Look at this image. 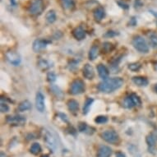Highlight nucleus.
<instances>
[{"instance_id": "obj_30", "label": "nucleus", "mask_w": 157, "mask_h": 157, "mask_svg": "<svg viewBox=\"0 0 157 157\" xmlns=\"http://www.w3.org/2000/svg\"><path fill=\"white\" fill-rule=\"evenodd\" d=\"M142 65L140 63H129L128 64V68L132 72H136L141 68Z\"/></svg>"}, {"instance_id": "obj_16", "label": "nucleus", "mask_w": 157, "mask_h": 157, "mask_svg": "<svg viewBox=\"0 0 157 157\" xmlns=\"http://www.w3.org/2000/svg\"><path fill=\"white\" fill-rule=\"evenodd\" d=\"M112 150L107 146H101L97 151V157H110Z\"/></svg>"}, {"instance_id": "obj_20", "label": "nucleus", "mask_w": 157, "mask_h": 157, "mask_svg": "<svg viewBox=\"0 0 157 157\" xmlns=\"http://www.w3.org/2000/svg\"><path fill=\"white\" fill-rule=\"evenodd\" d=\"M38 67L42 71H46V70L49 69L52 67V63L46 59H40L39 60L37 63Z\"/></svg>"}, {"instance_id": "obj_28", "label": "nucleus", "mask_w": 157, "mask_h": 157, "mask_svg": "<svg viewBox=\"0 0 157 157\" xmlns=\"http://www.w3.org/2000/svg\"><path fill=\"white\" fill-rule=\"evenodd\" d=\"M30 151L33 155H38L40 152L41 151V147H40V145L37 143V142L33 143V144L31 145V148H30Z\"/></svg>"}, {"instance_id": "obj_13", "label": "nucleus", "mask_w": 157, "mask_h": 157, "mask_svg": "<svg viewBox=\"0 0 157 157\" xmlns=\"http://www.w3.org/2000/svg\"><path fill=\"white\" fill-rule=\"evenodd\" d=\"M61 7L64 10L72 11L75 8L76 6V1L75 0H59Z\"/></svg>"}, {"instance_id": "obj_2", "label": "nucleus", "mask_w": 157, "mask_h": 157, "mask_svg": "<svg viewBox=\"0 0 157 157\" xmlns=\"http://www.w3.org/2000/svg\"><path fill=\"white\" fill-rule=\"evenodd\" d=\"M132 45L135 49L142 54H147L149 52V46L146 40L142 36H136L132 40Z\"/></svg>"}, {"instance_id": "obj_4", "label": "nucleus", "mask_w": 157, "mask_h": 157, "mask_svg": "<svg viewBox=\"0 0 157 157\" xmlns=\"http://www.w3.org/2000/svg\"><path fill=\"white\" fill-rule=\"evenodd\" d=\"M44 9V4L43 0H33L31 5L29 6L28 12L31 15H40Z\"/></svg>"}, {"instance_id": "obj_40", "label": "nucleus", "mask_w": 157, "mask_h": 157, "mask_svg": "<svg viewBox=\"0 0 157 157\" xmlns=\"http://www.w3.org/2000/svg\"><path fill=\"white\" fill-rule=\"evenodd\" d=\"M154 89H155V92L157 93V84H155V85Z\"/></svg>"}, {"instance_id": "obj_9", "label": "nucleus", "mask_w": 157, "mask_h": 157, "mask_svg": "<svg viewBox=\"0 0 157 157\" xmlns=\"http://www.w3.org/2000/svg\"><path fill=\"white\" fill-rule=\"evenodd\" d=\"M50 43L49 40H44V39H37L33 43V50L36 53H38L42 49H44L46 48V46Z\"/></svg>"}, {"instance_id": "obj_34", "label": "nucleus", "mask_w": 157, "mask_h": 157, "mask_svg": "<svg viewBox=\"0 0 157 157\" xmlns=\"http://www.w3.org/2000/svg\"><path fill=\"white\" fill-rule=\"evenodd\" d=\"M47 80L50 82H53L56 80V75L54 74V72H49L48 75H47Z\"/></svg>"}, {"instance_id": "obj_33", "label": "nucleus", "mask_w": 157, "mask_h": 157, "mask_svg": "<svg viewBox=\"0 0 157 157\" xmlns=\"http://www.w3.org/2000/svg\"><path fill=\"white\" fill-rule=\"evenodd\" d=\"M116 3H118V5H119L120 8H123V9L127 10V9H128L129 8V4L127 3L126 1H124V0H118V1H116Z\"/></svg>"}, {"instance_id": "obj_17", "label": "nucleus", "mask_w": 157, "mask_h": 157, "mask_svg": "<svg viewBox=\"0 0 157 157\" xmlns=\"http://www.w3.org/2000/svg\"><path fill=\"white\" fill-rule=\"evenodd\" d=\"M98 73H99V76L102 78V79H107L109 75V72L108 68L105 66L104 64H99L97 67Z\"/></svg>"}, {"instance_id": "obj_18", "label": "nucleus", "mask_w": 157, "mask_h": 157, "mask_svg": "<svg viewBox=\"0 0 157 157\" xmlns=\"http://www.w3.org/2000/svg\"><path fill=\"white\" fill-rule=\"evenodd\" d=\"M132 82L135 85L138 86H146L149 83L147 78L144 77H134L132 78Z\"/></svg>"}, {"instance_id": "obj_15", "label": "nucleus", "mask_w": 157, "mask_h": 157, "mask_svg": "<svg viewBox=\"0 0 157 157\" xmlns=\"http://www.w3.org/2000/svg\"><path fill=\"white\" fill-rule=\"evenodd\" d=\"M72 36L76 40H82L86 37V31L82 26H77L72 31Z\"/></svg>"}, {"instance_id": "obj_19", "label": "nucleus", "mask_w": 157, "mask_h": 157, "mask_svg": "<svg viewBox=\"0 0 157 157\" xmlns=\"http://www.w3.org/2000/svg\"><path fill=\"white\" fill-rule=\"evenodd\" d=\"M78 129L79 132H84L86 134H92L95 132V128H93L91 127H89L85 123H81L78 126Z\"/></svg>"}, {"instance_id": "obj_21", "label": "nucleus", "mask_w": 157, "mask_h": 157, "mask_svg": "<svg viewBox=\"0 0 157 157\" xmlns=\"http://www.w3.org/2000/svg\"><path fill=\"white\" fill-rule=\"evenodd\" d=\"M147 143L149 148H152L155 147V145L157 142V135L155 133H151L147 136Z\"/></svg>"}, {"instance_id": "obj_36", "label": "nucleus", "mask_w": 157, "mask_h": 157, "mask_svg": "<svg viewBox=\"0 0 157 157\" xmlns=\"http://www.w3.org/2000/svg\"><path fill=\"white\" fill-rule=\"evenodd\" d=\"M142 1H141V0H136V2H135V7H136V8H140V7H142Z\"/></svg>"}, {"instance_id": "obj_37", "label": "nucleus", "mask_w": 157, "mask_h": 157, "mask_svg": "<svg viewBox=\"0 0 157 157\" xmlns=\"http://www.w3.org/2000/svg\"><path fill=\"white\" fill-rule=\"evenodd\" d=\"M130 24H131L132 26H134L136 24V18L134 17H132V19L130 20Z\"/></svg>"}, {"instance_id": "obj_11", "label": "nucleus", "mask_w": 157, "mask_h": 157, "mask_svg": "<svg viewBox=\"0 0 157 157\" xmlns=\"http://www.w3.org/2000/svg\"><path fill=\"white\" fill-rule=\"evenodd\" d=\"M36 109H37L38 111H40V113L44 112V107H45V105H44V96L40 91H39V92H37V94H36Z\"/></svg>"}, {"instance_id": "obj_14", "label": "nucleus", "mask_w": 157, "mask_h": 157, "mask_svg": "<svg viewBox=\"0 0 157 157\" xmlns=\"http://www.w3.org/2000/svg\"><path fill=\"white\" fill-rule=\"evenodd\" d=\"M105 10L102 7H98L93 12V17L96 21H101L105 17Z\"/></svg>"}, {"instance_id": "obj_10", "label": "nucleus", "mask_w": 157, "mask_h": 157, "mask_svg": "<svg viewBox=\"0 0 157 157\" xmlns=\"http://www.w3.org/2000/svg\"><path fill=\"white\" fill-rule=\"evenodd\" d=\"M44 141L49 149L52 150L53 151H55V149H56V142H55V139L54 138V136H52L49 132H44Z\"/></svg>"}, {"instance_id": "obj_6", "label": "nucleus", "mask_w": 157, "mask_h": 157, "mask_svg": "<svg viewBox=\"0 0 157 157\" xmlns=\"http://www.w3.org/2000/svg\"><path fill=\"white\" fill-rule=\"evenodd\" d=\"M85 92V83L81 79H76L70 86V93L72 95H79Z\"/></svg>"}, {"instance_id": "obj_38", "label": "nucleus", "mask_w": 157, "mask_h": 157, "mask_svg": "<svg viewBox=\"0 0 157 157\" xmlns=\"http://www.w3.org/2000/svg\"><path fill=\"white\" fill-rule=\"evenodd\" d=\"M116 157H126V155L121 151H119L116 153Z\"/></svg>"}, {"instance_id": "obj_31", "label": "nucleus", "mask_w": 157, "mask_h": 157, "mask_svg": "<svg viewBox=\"0 0 157 157\" xmlns=\"http://www.w3.org/2000/svg\"><path fill=\"white\" fill-rule=\"evenodd\" d=\"M0 110L2 113H6L9 110V106L5 101H3V98H1V103H0Z\"/></svg>"}, {"instance_id": "obj_1", "label": "nucleus", "mask_w": 157, "mask_h": 157, "mask_svg": "<svg viewBox=\"0 0 157 157\" xmlns=\"http://www.w3.org/2000/svg\"><path fill=\"white\" fill-rule=\"evenodd\" d=\"M124 80L121 77L107 78L98 85V90L103 93H111L118 90L124 85Z\"/></svg>"}, {"instance_id": "obj_5", "label": "nucleus", "mask_w": 157, "mask_h": 157, "mask_svg": "<svg viewBox=\"0 0 157 157\" xmlns=\"http://www.w3.org/2000/svg\"><path fill=\"white\" fill-rule=\"evenodd\" d=\"M101 137L106 142L110 144H117L119 142V136L115 131L113 130H107L101 133Z\"/></svg>"}, {"instance_id": "obj_8", "label": "nucleus", "mask_w": 157, "mask_h": 157, "mask_svg": "<svg viewBox=\"0 0 157 157\" xmlns=\"http://www.w3.org/2000/svg\"><path fill=\"white\" fill-rule=\"evenodd\" d=\"M5 56L7 60H8V62L10 63L12 65L17 66V65L20 64V63H21V56H20L19 54L17 53L16 51L9 50V51H8L6 53Z\"/></svg>"}, {"instance_id": "obj_26", "label": "nucleus", "mask_w": 157, "mask_h": 157, "mask_svg": "<svg viewBox=\"0 0 157 157\" xmlns=\"http://www.w3.org/2000/svg\"><path fill=\"white\" fill-rule=\"evenodd\" d=\"M148 37H149L150 44L152 46V48L157 49V34L155 33V32H151L148 35Z\"/></svg>"}, {"instance_id": "obj_12", "label": "nucleus", "mask_w": 157, "mask_h": 157, "mask_svg": "<svg viewBox=\"0 0 157 157\" xmlns=\"http://www.w3.org/2000/svg\"><path fill=\"white\" fill-rule=\"evenodd\" d=\"M82 74L84 76L85 78L88 79V80H91L94 78L95 77V72H94V68L91 65L86 64L83 67V70H82Z\"/></svg>"}, {"instance_id": "obj_22", "label": "nucleus", "mask_w": 157, "mask_h": 157, "mask_svg": "<svg viewBox=\"0 0 157 157\" xmlns=\"http://www.w3.org/2000/svg\"><path fill=\"white\" fill-rule=\"evenodd\" d=\"M57 19V16L56 13L54 10H49L48 13L45 14V20L48 23L52 24L55 22Z\"/></svg>"}, {"instance_id": "obj_39", "label": "nucleus", "mask_w": 157, "mask_h": 157, "mask_svg": "<svg viewBox=\"0 0 157 157\" xmlns=\"http://www.w3.org/2000/svg\"><path fill=\"white\" fill-rule=\"evenodd\" d=\"M10 3L13 7H16L17 6V0H10Z\"/></svg>"}, {"instance_id": "obj_25", "label": "nucleus", "mask_w": 157, "mask_h": 157, "mask_svg": "<svg viewBox=\"0 0 157 157\" xmlns=\"http://www.w3.org/2000/svg\"><path fill=\"white\" fill-rule=\"evenodd\" d=\"M67 107H68V109L72 112H77L79 109V104L77 101L75 100H70L67 102Z\"/></svg>"}, {"instance_id": "obj_23", "label": "nucleus", "mask_w": 157, "mask_h": 157, "mask_svg": "<svg viewBox=\"0 0 157 157\" xmlns=\"http://www.w3.org/2000/svg\"><path fill=\"white\" fill-rule=\"evenodd\" d=\"M99 47L97 45H93L91 48H90V51H89V54H88V57H89V59L90 60H95L96 58L99 55Z\"/></svg>"}, {"instance_id": "obj_3", "label": "nucleus", "mask_w": 157, "mask_h": 157, "mask_svg": "<svg viewBox=\"0 0 157 157\" xmlns=\"http://www.w3.org/2000/svg\"><path fill=\"white\" fill-rule=\"evenodd\" d=\"M142 103L141 99L137 95L132 93L128 95L123 101V106L126 109H132L136 106H139Z\"/></svg>"}, {"instance_id": "obj_35", "label": "nucleus", "mask_w": 157, "mask_h": 157, "mask_svg": "<svg viewBox=\"0 0 157 157\" xmlns=\"http://www.w3.org/2000/svg\"><path fill=\"white\" fill-rule=\"evenodd\" d=\"M118 34L119 33H117V32H115V31H108L105 35H104V36H105V37H113V36H117Z\"/></svg>"}, {"instance_id": "obj_24", "label": "nucleus", "mask_w": 157, "mask_h": 157, "mask_svg": "<svg viewBox=\"0 0 157 157\" xmlns=\"http://www.w3.org/2000/svg\"><path fill=\"white\" fill-rule=\"evenodd\" d=\"M31 109V104L29 101H23L22 102L19 104L17 107L18 111L20 112H24V111L29 110Z\"/></svg>"}, {"instance_id": "obj_32", "label": "nucleus", "mask_w": 157, "mask_h": 157, "mask_svg": "<svg viewBox=\"0 0 157 157\" xmlns=\"http://www.w3.org/2000/svg\"><path fill=\"white\" fill-rule=\"evenodd\" d=\"M108 121V118L106 116H98L95 119V122L98 124H103L107 123Z\"/></svg>"}, {"instance_id": "obj_29", "label": "nucleus", "mask_w": 157, "mask_h": 157, "mask_svg": "<svg viewBox=\"0 0 157 157\" xmlns=\"http://www.w3.org/2000/svg\"><path fill=\"white\" fill-rule=\"evenodd\" d=\"M114 49V46L110 42H105L103 44V50L105 53H109Z\"/></svg>"}, {"instance_id": "obj_41", "label": "nucleus", "mask_w": 157, "mask_h": 157, "mask_svg": "<svg viewBox=\"0 0 157 157\" xmlns=\"http://www.w3.org/2000/svg\"><path fill=\"white\" fill-rule=\"evenodd\" d=\"M41 157H49V155H42Z\"/></svg>"}, {"instance_id": "obj_7", "label": "nucleus", "mask_w": 157, "mask_h": 157, "mask_svg": "<svg viewBox=\"0 0 157 157\" xmlns=\"http://www.w3.org/2000/svg\"><path fill=\"white\" fill-rule=\"evenodd\" d=\"M7 123L11 125H14V126H22L26 124V119L24 116L21 115H11L7 117L6 119Z\"/></svg>"}, {"instance_id": "obj_27", "label": "nucleus", "mask_w": 157, "mask_h": 157, "mask_svg": "<svg viewBox=\"0 0 157 157\" xmlns=\"http://www.w3.org/2000/svg\"><path fill=\"white\" fill-rule=\"evenodd\" d=\"M93 100L92 98H87L85 101V104H84V106H83V113L84 114H86V113L89 112V109H90V106L92 105Z\"/></svg>"}]
</instances>
